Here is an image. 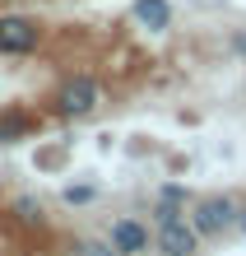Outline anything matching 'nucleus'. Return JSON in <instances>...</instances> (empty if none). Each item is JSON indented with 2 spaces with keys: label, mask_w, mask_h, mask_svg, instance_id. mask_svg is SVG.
<instances>
[{
  "label": "nucleus",
  "mask_w": 246,
  "mask_h": 256,
  "mask_svg": "<svg viewBox=\"0 0 246 256\" xmlns=\"http://www.w3.org/2000/svg\"><path fill=\"white\" fill-rule=\"evenodd\" d=\"M51 108H56V116H65V122L93 116L102 108V80L98 74H65V80L56 84V94H51Z\"/></svg>",
  "instance_id": "f257e3e1"
},
{
  "label": "nucleus",
  "mask_w": 246,
  "mask_h": 256,
  "mask_svg": "<svg viewBox=\"0 0 246 256\" xmlns=\"http://www.w3.org/2000/svg\"><path fill=\"white\" fill-rule=\"evenodd\" d=\"M237 196H228V191H209V196H195L191 200V224H195V233L205 238V242H214V238H223V233H233L237 228Z\"/></svg>",
  "instance_id": "f03ea898"
},
{
  "label": "nucleus",
  "mask_w": 246,
  "mask_h": 256,
  "mask_svg": "<svg viewBox=\"0 0 246 256\" xmlns=\"http://www.w3.org/2000/svg\"><path fill=\"white\" fill-rule=\"evenodd\" d=\"M200 242H205V238L195 233L191 214L158 219V228H153V247H158L163 256H200Z\"/></svg>",
  "instance_id": "7ed1b4c3"
},
{
  "label": "nucleus",
  "mask_w": 246,
  "mask_h": 256,
  "mask_svg": "<svg viewBox=\"0 0 246 256\" xmlns=\"http://www.w3.org/2000/svg\"><path fill=\"white\" fill-rule=\"evenodd\" d=\"M37 42H42L37 19H28V14H5L0 19V52L5 56H28V52H37Z\"/></svg>",
  "instance_id": "20e7f679"
},
{
  "label": "nucleus",
  "mask_w": 246,
  "mask_h": 256,
  "mask_svg": "<svg viewBox=\"0 0 246 256\" xmlns=\"http://www.w3.org/2000/svg\"><path fill=\"white\" fill-rule=\"evenodd\" d=\"M107 238H112V247H116L121 256H140V252L153 247V228H149L144 219H135V214L116 219L112 228H107Z\"/></svg>",
  "instance_id": "39448f33"
},
{
  "label": "nucleus",
  "mask_w": 246,
  "mask_h": 256,
  "mask_svg": "<svg viewBox=\"0 0 246 256\" xmlns=\"http://www.w3.org/2000/svg\"><path fill=\"white\" fill-rule=\"evenodd\" d=\"M130 19L149 33H167L172 28V0H130Z\"/></svg>",
  "instance_id": "423d86ee"
},
{
  "label": "nucleus",
  "mask_w": 246,
  "mask_h": 256,
  "mask_svg": "<svg viewBox=\"0 0 246 256\" xmlns=\"http://www.w3.org/2000/svg\"><path fill=\"white\" fill-rule=\"evenodd\" d=\"M28 130H33V116H28V112H5V116H0V144H14Z\"/></svg>",
  "instance_id": "0eeeda50"
},
{
  "label": "nucleus",
  "mask_w": 246,
  "mask_h": 256,
  "mask_svg": "<svg viewBox=\"0 0 246 256\" xmlns=\"http://www.w3.org/2000/svg\"><path fill=\"white\" fill-rule=\"evenodd\" d=\"M70 256H121V252L112 247V238H79Z\"/></svg>",
  "instance_id": "6e6552de"
},
{
  "label": "nucleus",
  "mask_w": 246,
  "mask_h": 256,
  "mask_svg": "<svg viewBox=\"0 0 246 256\" xmlns=\"http://www.w3.org/2000/svg\"><path fill=\"white\" fill-rule=\"evenodd\" d=\"M65 205H93L98 200V186L93 182H79V186H65V196H60Z\"/></svg>",
  "instance_id": "1a4fd4ad"
},
{
  "label": "nucleus",
  "mask_w": 246,
  "mask_h": 256,
  "mask_svg": "<svg viewBox=\"0 0 246 256\" xmlns=\"http://www.w3.org/2000/svg\"><path fill=\"white\" fill-rule=\"evenodd\" d=\"M14 214L28 219V224H37V219H42V205H37V200H14Z\"/></svg>",
  "instance_id": "9d476101"
},
{
  "label": "nucleus",
  "mask_w": 246,
  "mask_h": 256,
  "mask_svg": "<svg viewBox=\"0 0 246 256\" xmlns=\"http://www.w3.org/2000/svg\"><path fill=\"white\" fill-rule=\"evenodd\" d=\"M233 52H237V56H246V28H242L237 38H233Z\"/></svg>",
  "instance_id": "9b49d317"
},
{
  "label": "nucleus",
  "mask_w": 246,
  "mask_h": 256,
  "mask_svg": "<svg viewBox=\"0 0 246 256\" xmlns=\"http://www.w3.org/2000/svg\"><path fill=\"white\" fill-rule=\"evenodd\" d=\"M237 228H242V233H246V200H242V205H237Z\"/></svg>",
  "instance_id": "f8f14e48"
},
{
  "label": "nucleus",
  "mask_w": 246,
  "mask_h": 256,
  "mask_svg": "<svg viewBox=\"0 0 246 256\" xmlns=\"http://www.w3.org/2000/svg\"><path fill=\"white\" fill-rule=\"evenodd\" d=\"M140 256H149V252H140Z\"/></svg>",
  "instance_id": "ddd939ff"
}]
</instances>
